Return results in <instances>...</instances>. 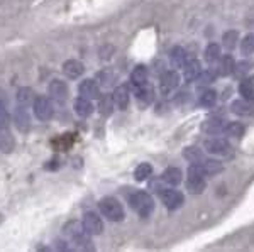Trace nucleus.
I'll list each match as a JSON object with an SVG mask.
<instances>
[{"label": "nucleus", "instance_id": "f257e3e1", "mask_svg": "<svg viewBox=\"0 0 254 252\" xmlns=\"http://www.w3.org/2000/svg\"><path fill=\"white\" fill-rule=\"evenodd\" d=\"M129 203L134 208L139 217H149L154 212V200L151 198L149 193L146 192H136L129 197Z\"/></svg>", "mask_w": 254, "mask_h": 252}, {"label": "nucleus", "instance_id": "f03ea898", "mask_svg": "<svg viewBox=\"0 0 254 252\" xmlns=\"http://www.w3.org/2000/svg\"><path fill=\"white\" fill-rule=\"evenodd\" d=\"M98 206H100L102 215H104L105 218H109L110 222H122L124 220V217H126L124 206L121 205V202H119L117 198H114V197L102 198L100 203H98Z\"/></svg>", "mask_w": 254, "mask_h": 252}, {"label": "nucleus", "instance_id": "7ed1b4c3", "mask_svg": "<svg viewBox=\"0 0 254 252\" xmlns=\"http://www.w3.org/2000/svg\"><path fill=\"white\" fill-rule=\"evenodd\" d=\"M64 232L69 235L73 242L80 247V249H93L92 246V239H90V234L87 232V229L83 227V223L80 222H71L64 227Z\"/></svg>", "mask_w": 254, "mask_h": 252}, {"label": "nucleus", "instance_id": "20e7f679", "mask_svg": "<svg viewBox=\"0 0 254 252\" xmlns=\"http://www.w3.org/2000/svg\"><path fill=\"white\" fill-rule=\"evenodd\" d=\"M205 174L203 171L200 169V166L196 164H191L190 169H188V178H187V188L190 193L193 195H200L203 193V190H205Z\"/></svg>", "mask_w": 254, "mask_h": 252}, {"label": "nucleus", "instance_id": "39448f33", "mask_svg": "<svg viewBox=\"0 0 254 252\" xmlns=\"http://www.w3.org/2000/svg\"><path fill=\"white\" fill-rule=\"evenodd\" d=\"M34 113L41 122H48L55 115V107L48 97H36L34 100Z\"/></svg>", "mask_w": 254, "mask_h": 252}, {"label": "nucleus", "instance_id": "423d86ee", "mask_svg": "<svg viewBox=\"0 0 254 252\" xmlns=\"http://www.w3.org/2000/svg\"><path fill=\"white\" fill-rule=\"evenodd\" d=\"M159 198H161V202L165 203L168 210H178L185 203V197L176 190H159Z\"/></svg>", "mask_w": 254, "mask_h": 252}, {"label": "nucleus", "instance_id": "0eeeda50", "mask_svg": "<svg viewBox=\"0 0 254 252\" xmlns=\"http://www.w3.org/2000/svg\"><path fill=\"white\" fill-rule=\"evenodd\" d=\"M83 227L90 235H100L104 232V222L95 212H87L83 215Z\"/></svg>", "mask_w": 254, "mask_h": 252}, {"label": "nucleus", "instance_id": "6e6552de", "mask_svg": "<svg viewBox=\"0 0 254 252\" xmlns=\"http://www.w3.org/2000/svg\"><path fill=\"white\" fill-rule=\"evenodd\" d=\"M180 85V76L178 73L175 71H165L161 75V80H159V88H161L163 95H168L175 90L176 87Z\"/></svg>", "mask_w": 254, "mask_h": 252}, {"label": "nucleus", "instance_id": "1a4fd4ad", "mask_svg": "<svg viewBox=\"0 0 254 252\" xmlns=\"http://www.w3.org/2000/svg\"><path fill=\"white\" fill-rule=\"evenodd\" d=\"M14 124H15V127H17L20 132L29 131V127H31V115H29V112H27V108L24 107V105H17V108H15V112H14Z\"/></svg>", "mask_w": 254, "mask_h": 252}, {"label": "nucleus", "instance_id": "9d476101", "mask_svg": "<svg viewBox=\"0 0 254 252\" xmlns=\"http://www.w3.org/2000/svg\"><path fill=\"white\" fill-rule=\"evenodd\" d=\"M205 149L210 154H215V156H225L231 151V146L225 139H220V137H215V139H208L205 141Z\"/></svg>", "mask_w": 254, "mask_h": 252}, {"label": "nucleus", "instance_id": "9b49d317", "mask_svg": "<svg viewBox=\"0 0 254 252\" xmlns=\"http://www.w3.org/2000/svg\"><path fill=\"white\" fill-rule=\"evenodd\" d=\"M78 92L81 97H85V99H90V100L100 99V88H98L95 80H83L78 87Z\"/></svg>", "mask_w": 254, "mask_h": 252}, {"label": "nucleus", "instance_id": "f8f14e48", "mask_svg": "<svg viewBox=\"0 0 254 252\" xmlns=\"http://www.w3.org/2000/svg\"><path fill=\"white\" fill-rule=\"evenodd\" d=\"M48 92L55 100L63 101V100H66V97H68V85L64 83L63 80H53L48 87Z\"/></svg>", "mask_w": 254, "mask_h": 252}, {"label": "nucleus", "instance_id": "ddd939ff", "mask_svg": "<svg viewBox=\"0 0 254 252\" xmlns=\"http://www.w3.org/2000/svg\"><path fill=\"white\" fill-rule=\"evenodd\" d=\"M85 68H83V63H80L78 59H68L64 61L63 64V73L68 76L69 80H76L83 75Z\"/></svg>", "mask_w": 254, "mask_h": 252}, {"label": "nucleus", "instance_id": "4468645a", "mask_svg": "<svg viewBox=\"0 0 254 252\" xmlns=\"http://www.w3.org/2000/svg\"><path fill=\"white\" fill-rule=\"evenodd\" d=\"M232 112H234L236 115H243V117L254 115V100L251 99L236 100L234 103H232Z\"/></svg>", "mask_w": 254, "mask_h": 252}, {"label": "nucleus", "instance_id": "2eb2a0df", "mask_svg": "<svg viewBox=\"0 0 254 252\" xmlns=\"http://www.w3.org/2000/svg\"><path fill=\"white\" fill-rule=\"evenodd\" d=\"M114 97V101H116V107L121 108V110H126L127 107H129V88L126 87V85H121V87H117L116 90L112 93Z\"/></svg>", "mask_w": 254, "mask_h": 252}, {"label": "nucleus", "instance_id": "dca6fc26", "mask_svg": "<svg viewBox=\"0 0 254 252\" xmlns=\"http://www.w3.org/2000/svg\"><path fill=\"white\" fill-rule=\"evenodd\" d=\"M136 99L139 101V105L142 107H147L154 101V90L147 85H142V87L137 88V93H136Z\"/></svg>", "mask_w": 254, "mask_h": 252}, {"label": "nucleus", "instance_id": "f3484780", "mask_svg": "<svg viewBox=\"0 0 254 252\" xmlns=\"http://www.w3.org/2000/svg\"><path fill=\"white\" fill-rule=\"evenodd\" d=\"M15 99H17V103L19 105L29 107V105H34L36 93L29 87H22V88H19V90H17V95H15Z\"/></svg>", "mask_w": 254, "mask_h": 252}, {"label": "nucleus", "instance_id": "a211bd4d", "mask_svg": "<svg viewBox=\"0 0 254 252\" xmlns=\"http://www.w3.org/2000/svg\"><path fill=\"white\" fill-rule=\"evenodd\" d=\"M188 61H190V58H188V52L185 48L176 46L175 50L171 51V64H173L175 68H183Z\"/></svg>", "mask_w": 254, "mask_h": 252}, {"label": "nucleus", "instance_id": "6ab92c4d", "mask_svg": "<svg viewBox=\"0 0 254 252\" xmlns=\"http://www.w3.org/2000/svg\"><path fill=\"white\" fill-rule=\"evenodd\" d=\"M161 180L165 181L166 185L176 186L182 183L183 173H182V169H178V168H168V169H165V173L161 174Z\"/></svg>", "mask_w": 254, "mask_h": 252}, {"label": "nucleus", "instance_id": "aec40b11", "mask_svg": "<svg viewBox=\"0 0 254 252\" xmlns=\"http://www.w3.org/2000/svg\"><path fill=\"white\" fill-rule=\"evenodd\" d=\"M200 166V169L203 171V174H208V176H214V174L222 171V164L215 159H202L200 162H196Z\"/></svg>", "mask_w": 254, "mask_h": 252}, {"label": "nucleus", "instance_id": "412c9836", "mask_svg": "<svg viewBox=\"0 0 254 252\" xmlns=\"http://www.w3.org/2000/svg\"><path fill=\"white\" fill-rule=\"evenodd\" d=\"M75 112L78 113L80 117H90L93 113V105L90 99H85V97H80V99L75 100Z\"/></svg>", "mask_w": 254, "mask_h": 252}, {"label": "nucleus", "instance_id": "4be33fe9", "mask_svg": "<svg viewBox=\"0 0 254 252\" xmlns=\"http://www.w3.org/2000/svg\"><path fill=\"white\" fill-rule=\"evenodd\" d=\"M130 83L134 85V87H142V85L147 83V68L142 66V64H139L132 70L130 73Z\"/></svg>", "mask_w": 254, "mask_h": 252}, {"label": "nucleus", "instance_id": "5701e85b", "mask_svg": "<svg viewBox=\"0 0 254 252\" xmlns=\"http://www.w3.org/2000/svg\"><path fill=\"white\" fill-rule=\"evenodd\" d=\"M15 146V141L12 137V134L7 131V127H0V151L2 152H10Z\"/></svg>", "mask_w": 254, "mask_h": 252}, {"label": "nucleus", "instance_id": "b1692460", "mask_svg": "<svg viewBox=\"0 0 254 252\" xmlns=\"http://www.w3.org/2000/svg\"><path fill=\"white\" fill-rule=\"evenodd\" d=\"M200 73H202V70H200V63L196 59H190L183 66V76H185L187 81H195Z\"/></svg>", "mask_w": 254, "mask_h": 252}, {"label": "nucleus", "instance_id": "393cba45", "mask_svg": "<svg viewBox=\"0 0 254 252\" xmlns=\"http://www.w3.org/2000/svg\"><path fill=\"white\" fill-rule=\"evenodd\" d=\"M239 93L244 99L254 100V76H246L239 85Z\"/></svg>", "mask_w": 254, "mask_h": 252}, {"label": "nucleus", "instance_id": "a878e982", "mask_svg": "<svg viewBox=\"0 0 254 252\" xmlns=\"http://www.w3.org/2000/svg\"><path fill=\"white\" fill-rule=\"evenodd\" d=\"M234 66H236V61L232 59V56H222L219 59V73L222 76H229L234 73Z\"/></svg>", "mask_w": 254, "mask_h": 252}, {"label": "nucleus", "instance_id": "bb28decb", "mask_svg": "<svg viewBox=\"0 0 254 252\" xmlns=\"http://www.w3.org/2000/svg\"><path fill=\"white\" fill-rule=\"evenodd\" d=\"M203 58H205V61L208 64L215 63V61L220 59V46L215 43L208 44V46L205 48V51H203Z\"/></svg>", "mask_w": 254, "mask_h": 252}, {"label": "nucleus", "instance_id": "cd10ccee", "mask_svg": "<svg viewBox=\"0 0 254 252\" xmlns=\"http://www.w3.org/2000/svg\"><path fill=\"white\" fill-rule=\"evenodd\" d=\"M151 174H153V166L149 162H141L134 171V178H136V181H146Z\"/></svg>", "mask_w": 254, "mask_h": 252}, {"label": "nucleus", "instance_id": "c85d7f7f", "mask_svg": "<svg viewBox=\"0 0 254 252\" xmlns=\"http://www.w3.org/2000/svg\"><path fill=\"white\" fill-rule=\"evenodd\" d=\"M225 127H227V124H225V120L222 119H210V120H207V124H205V131L208 134L225 132Z\"/></svg>", "mask_w": 254, "mask_h": 252}, {"label": "nucleus", "instance_id": "c756f323", "mask_svg": "<svg viewBox=\"0 0 254 252\" xmlns=\"http://www.w3.org/2000/svg\"><path fill=\"white\" fill-rule=\"evenodd\" d=\"M198 101H200V105H203V107H214L215 101H217V93L214 90L205 88V90L200 93Z\"/></svg>", "mask_w": 254, "mask_h": 252}, {"label": "nucleus", "instance_id": "7c9ffc66", "mask_svg": "<svg viewBox=\"0 0 254 252\" xmlns=\"http://www.w3.org/2000/svg\"><path fill=\"white\" fill-rule=\"evenodd\" d=\"M246 129L243 124H239V122H229L227 127H225V134L231 137H236V139H241V137L244 136Z\"/></svg>", "mask_w": 254, "mask_h": 252}, {"label": "nucleus", "instance_id": "2f4dec72", "mask_svg": "<svg viewBox=\"0 0 254 252\" xmlns=\"http://www.w3.org/2000/svg\"><path fill=\"white\" fill-rule=\"evenodd\" d=\"M114 105H116V101H114V97L112 95L100 97V103H98L100 113H104V115H110V113H112V110H114Z\"/></svg>", "mask_w": 254, "mask_h": 252}, {"label": "nucleus", "instance_id": "473e14b6", "mask_svg": "<svg viewBox=\"0 0 254 252\" xmlns=\"http://www.w3.org/2000/svg\"><path fill=\"white\" fill-rule=\"evenodd\" d=\"M237 41H239V34H237V31H227L222 36V46L227 48V50H234Z\"/></svg>", "mask_w": 254, "mask_h": 252}, {"label": "nucleus", "instance_id": "72a5a7b5", "mask_svg": "<svg viewBox=\"0 0 254 252\" xmlns=\"http://www.w3.org/2000/svg\"><path fill=\"white\" fill-rule=\"evenodd\" d=\"M241 51H243L244 56H249L254 52V34H246L244 39L241 41Z\"/></svg>", "mask_w": 254, "mask_h": 252}, {"label": "nucleus", "instance_id": "f704fd0d", "mask_svg": "<svg viewBox=\"0 0 254 252\" xmlns=\"http://www.w3.org/2000/svg\"><path fill=\"white\" fill-rule=\"evenodd\" d=\"M185 157L191 162V164H195V162H200L203 159V154L198 148H187L185 149Z\"/></svg>", "mask_w": 254, "mask_h": 252}, {"label": "nucleus", "instance_id": "c9c22d12", "mask_svg": "<svg viewBox=\"0 0 254 252\" xmlns=\"http://www.w3.org/2000/svg\"><path fill=\"white\" fill-rule=\"evenodd\" d=\"M214 80H215V75L212 71H202L198 76H196L195 83L198 85V87H208Z\"/></svg>", "mask_w": 254, "mask_h": 252}, {"label": "nucleus", "instance_id": "e433bc0d", "mask_svg": "<svg viewBox=\"0 0 254 252\" xmlns=\"http://www.w3.org/2000/svg\"><path fill=\"white\" fill-rule=\"evenodd\" d=\"M249 70H251V63H249V61H239V63H236V66H234V75L239 76V78H243L244 75H248Z\"/></svg>", "mask_w": 254, "mask_h": 252}, {"label": "nucleus", "instance_id": "4c0bfd02", "mask_svg": "<svg viewBox=\"0 0 254 252\" xmlns=\"http://www.w3.org/2000/svg\"><path fill=\"white\" fill-rule=\"evenodd\" d=\"M10 115L7 112V107H0V127H9Z\"/></svg>", "mask_w": 254, "mask_h": 252}, {"label": "nucleus", "instance_id": "58836bf2", "mask_svg": "<svg viewBox=\"0 0 254 252\" xmlns=\"http://www.w3.org/2000/svg\"><path fill=\"white\" fill-rule=\"evenodd\" d=\"M0 107H9V95L3 88H0Z\"/></svg>", "mask_w": 254, "mask_h": 252}, {"label": "nucleus", "instance_id": "ea45409f", "mask_svg": "<svg viewBox=\"0 0 254 252\" xmlns=\"http://www.w3.org/2000/svg\"><path fill=\"white\" fill-rule=\"evenodd\" d=\"M98 78L102 80V85H110L112 83V80H114V75H107V73H100V75H98Z\"/></svg>", "mask_w": 254, "mask_h": 252}]
</instances>
